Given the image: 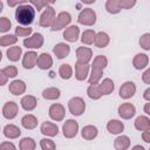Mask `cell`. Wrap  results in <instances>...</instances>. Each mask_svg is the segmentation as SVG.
Segmentation results:
<instances>
[{
  "instance_id": "24",
  "label": "cell",
  "mask_w": 150,
  "mask_h": 150,
  "mask_svg": "<svg viewBox=\"0 0 150 150\" xmlns=\"http://www.w3.org/2000/svg\"><path fill=\"white\" fill-rule=\"evenodd\" d=\"M107 130L111 135H120L124 130V123L120 120H110L107 123Z\"/></svg>"
},
{
  "instance_id": "19",
  "label": "cell",
  "mask_w": 150,
  "mask_h": 150,
  "mask_svg": "<svg viewBox=\"0 0 150 150\" xmlns=\"http://www.w3.org/2000/svg\"><path fill=\"white\" fill-rule=\"evenodd\" d=\"M149 64V56L144 53H137L132 59V66L137 70L145 69Z\"/></svg>"
},
{
  "instance_id": "1",
  "label": "cell",
  "mask_w": 150,
  "mask_h": 150,
  "mask_svg": "<svg viewBox=\"0 0 150 150\" xmlns=\"http://www.w3.org/2000/svg\"><path fill=\"white\" fill-rule=\"evenodd\" d=\"M36 9L32 5H20L15 9V20L21 26H30L35 19Z\"/></svg>"
},
{
  "instance_id": "29",
  "label": "cell",
  "mask_w": 150,
  "mask_h": 150,
  "mask_svg": "<svg viewBox=\"0 0 150 150\" xmlns=\"http://www.w3.org/2000/svg\"><path fill=\"white\" fill-rule=\"evenodd\" d=\"M134 127L138 131H144V130L150 128V118L148 117V115L146 116L145 115L137 116L135 122H134Z\"/></svg>"
},
{
  "instance_id": "10",
  "label": "cell",
  "mask_w": 150,
  "mask_h": 150,
  "mask_svg": "<svg viewBox=\"0 0 150 150\" xmlns=\"http://www.w3.org/2000/svg\"><path fill=\"white\" fill-rule=\"evenodd\" d=\"M117 112H118V115H120L121 118H123V120H130V118H132L136 115V108H135V105L132 103L125 102V103H122V104L118 105Z\"/></svg>"
},
{
  "instance_id": "30",
  "label": "cell",
  "mask_w": 150,
  "mask_h": 150,
  "mask_svg": "<svg viewBox=\"0 0 150 150\" xmlns=\"http://www.w3.org/2000/svg\"><path fill=\"white\" fill-rule=\"evenodd\" d=\"M109 42H110V36L105 32H98V33H96L95 41H94L95 47H97V48H105L109 45Z\"/></svg>"
},
{
  "instance_id": "22",
  "label": "cell",
  "mask_w": 150,
  "mask_h": 150,
  "mask_svg": "<svg viewBox=\"0 0 150 150\" xmlns=\"http://www.w3.org/2000/svg\"><path fill=\"white\" fill-rule=\"evenodd\" d=\"M20 104L25 111H33L38 105V100L33 95H25V96H22Z\"/></svg>"
},
{
  "instance_id": "53",
  "label": "cell",
  "mask_w": 150,
  "mask_h": 150,
  "mask_svg": "<svg viewBox=\"0 0 150 150\" xmlns=\"http://www.w3.org/2000/svg\"><path fill=\"white\" fill-rule=\"evenodd\" d=\"M143 111L145 112V115L150 116V102H148V103L144 104V107H143Z\"/></svg>"
},
{
  "instance_id": "39",
  "label": "cell",
  "mask_w": 150,
  "mask_h": 150,
  "mask_svg": "<svg viewBox=\"0 0 150 150\" xmlns=\"http://www.w3.org/2000/svg\"><path fill=\"white\" fill-rule=\"evenodd\" d=\"M33 33V28L30 26H18L15 28V35L18 38H28Z\"/></svg>"
},
{
  "instance_id": "12",
  "label": "cell",
  "mask_w": 150,
  "mask_h": 150,
  "mask_svg": "<svg viewBox=\"0 0 150 150\" xmlns=\"http://www.w3.org/2000/svg\"><path fill=\"white\" fill-rule=\"evenodd\" d=\"M80 38V28L76 25H69L63 29V39L70 43L76 42Z\"/></svg>"
},
{
  "instance_id": "6",
  "label": "cell",
  "mask_w": 150,
  "mask_h": 150,
  "mask_svg": "<svg viewBox=\"0 0 150 150\" xmlns=\"http://www.w3.org/2000/svg\"><path fill=\"white\" fill-rule=\"evenodd\" d=\"M45 43V38L41 33H34L28 38H25L23 40V46L27 49H39L43 46Z\"/></svg>"
},
{
  "instance_id": "43",
  "label": "cell",
  "mask_w": 150,
  "mask_h": 150,
  "mask_svg": "<svg viewBox=\"0 0 150 150\" xmlns=\"http://www.w3.org/2000/svg\"><path fill=\"white\" fill-rule=\"evenodd\" d=\"M1 73L5 74L8 79H14V77H16V75H18V68H16L15 66L9 64V66L4 67V68L1 69Z\"/></svg>"
},
{
  "instance_id": "8",
  "label": "cell",
  "mask_w": 150,
  "mask_h": 150,
  "mask_svg": "<svg viewBox=\"0 0 150 150\" xmlns=\"http://www.w3.org/2000/svg\"><path fill=\"white\" fill-rule=\"evenodd\" d=\"M49 117L55 122H61L66 116V108L61 103H53L48 109Z\"/></svg>"
},
{
  "instance_id": "51",
  "label": "cell",
  "mask_w": 150,
  "mask_h": 150,
  "mask_svg": "<svg viewBox=\"0 0 150 150\" xmlns=\"http://www.w3.org/2000/svg\"><path fill=\"white\" fill-rule=\"evenodd\" d=\"M143 98H144L145 101L150 102V87L144 90V93H143Z\"/></svg>"
},
{
  "instance_id": "23",
  "label": "cell",
  "mask_w": 150,
  "mask_h": 150,
  "mask_svg": "<svg viewBox=\"0 0 150 150\" xmlns=\"http://www.w3.org/2000/svg\"><path fill=\"white\" fill-rule=\"evenodd\" d=\"M97 135H98V129L93 124L84 125L81 130V136L86 141H93L97 137Z\"/></svg>"
},
{
  "instance_id": "5",
  "label": "cell",
  "mask_w": 150,
  "mask_h": 150,
  "mask_svg": "<svg viewBox=\"0 0 150 150\" xmlns=\"http://www.w3.org/2000/svg\"><path fill=\"white\" fill-rule=\"evenodd\" d=\"M56 18V13L55 9L52 6H47L46 9L41 13L40 15V20H39V25L43 28H49L52 27V25L54 23V20Z\"/></svg>"
},
{
  "instance_id": "17",
  "label": "cell",
  "mask_w": 150,
  "mask_h": 150,
  "mask_svg": "<svg viewBox=\"0 0 150 150\" xmlns=\"http://www.w3.org/2000/svg\"><path fill=\"white\" fill-rule=\"evenodd\" d=\"M26 89H27L26 82L22 80H13L8 86V91L14 96H20L25 94Z\"/></svg>"
},
{
  "instance_id": "4",
  "label": "cell",
  "mask_w": 150,
  "mask_h": 150,
  "mask_svg": "<svg viewBox=\"0 0 150 150\" xmlns=\"http://www.w3.org/2000/svg\"><path fill=\"white\" fill-rule=\"evenodd\" d=\"M71 22V15L69 12H60L55 20H54V23L52 25L50 29L53 32H57V30H61V29H64L66 27H68Z\"/></svg>"
},
{
  "instance_id": "9",
  "label": "cell",
  "mask_w": 150,
  "mask_h": 150,
  "mask_svg": "<svg viewBox=\"0 0 150 150\" xmlns=\"http://www.w3.org/2000/svg\"><path fill=\"white\" fill-rule=\"evenodd\" d=\"M136 94V84L132 81H125L122 83L118 90V95L123 100H129Z\"/></svg>"
},
{
  "instance_id": "3",
  "label": "cell",
  "mask_w": 150,
  "mask_h": 150,
  "mask_svg": "<svg viewBox=\"0 0 150 150\" xmlns=\"http://www.w3.org/2000/svg\"><path fill=\"white\" fill-rule=\"evenodd\" d=\"M96 19H97L96 12L91 8H84L77 15V22L80 25L88 26V27L94 26L96 23Z\"/></svg>"
},
{
  "instance_id": "21",
  "label": "cell",
  "mask_w": 150,
  "mask_h": 150,
  "mask_svg": "<svg viewBox=\"0 0 150 150\" xmlns=\"http://www.w3.org/2000/svg\"><path fill=\"white\" fill-rule=\"evenodd\" d=\"M38 68H40L41 70H48L52 68L53 66V57L50 56V54L48 53H41L38 56V62H36Z\"/></svg>"
},
{
  "instance_id": "56",
  "label": "cell",
  "mask_w": 150,
  "mask_h": 150,
  "mask_svg": "<svg viewBox=\"0 0 150 150\" xmlns=\"http://www.w3.org/2000/svg\"><path fill=\"white\" fill-rule=\"evenodd\" d=\"M132 149H141V150H144V146L138 144V145H134V146H132Z\"/></svg>"
},
{
  "instance_id": "32",
  "label": "cell",
  "mask_w": 150,
  "mask_h": 150,
  "mask_svg": "<svg viewBox=\"0 0 150 150\" xmlns=\"http://www.w3.org/2000/svg\"><path fill=\"white\" fill-rule=\"evenodd\" d=\"M105 11L109 14H118L122 11L121 0H107L105 1Z\"/></svg>"
},
{
  "instance_id": "14",
  "label": "cell",
  "mask_w": 150,
  "mask_h": 150,
  "mask_svg": "<svg viewBox=\"0 0 150 150\" xmlns=\"http://www.w3.org/2000/svg\"><path fill=\"white\" fill-rule=\"evenodd\" d=\"M93 59V50L89 47H79L76 49V62L89 63Z\"/></svg>"
},
{
  "instance_id": "31",
  "label": "cell",
  "mask_w": 150,
  "mask_h": 150,
  "mask_svg": "<svg viewBox=\"0 0 150 150\" xmlns=\"http://www.w3.org/2000/svg\"><path fill=\"white\" fill-rule=\"evenodd\" d=\"M6 54H7V59H8L11 62H16V61L20 60V57H21V55H22V49H21V47H19V46H11V47L7 49Z\"/></svg>"
},
{
  "instance_id": "26",
  "label": "cell",
  "mask_w": 150,
  "mask_h": 150,
  "mask_svg": "<svg viewBox=\"0 0 150 150\" xmlns=\"http://www.w3.org/2000/svg\"><path fill=\"white\" fill-rule=\"evenodd\" d=\"M131 145L130 138L127 135H118L114 141V148L116 150H127Z\"/></svg>"
},
{
  "instance_id": "46",
  "label": "cell",
  "mask_w": 150,
  "mask_h": 150,
  "mask_svg": "<svg viewBox=\"0 0 150 150\" xmlns=\"http://www.w3.org/2000/svg\"><path fill=\"white\" fill-rule=\"evenodd\" d=\"M137 0H121V6L122 9H131L132 7L136 6Z\"/></svg>"
},
{
  "instance_id": "28",
  "label": "cell",
  "mask_w": 150,
  "mask_h": 150,
  "mask_svg": "<svg viewBox=\"0 0 150 150\" xmlns=\"http://www.w3.org/2000/svg\"><path fill=\"white\" fill-rule=\"evenodd\" d=\"M61 96V91L56 87H48L42 90V97L47 101H55L59 100Z\"/></svg>"
},
{
  "instance_id": "55",
  "label": "cell",
  "mask_w": 150,
  "mask_h": 150,
  "mask_svg": "<svg viewBox=\"0 0 150 150\" xmlns=\"http://www.w3.org/2000/svg\"><path fill=\"white\" fill-rule=\"evenodd\" d=\"M96 0H81L82 4H86V5H91V4H95Z\"/></svg>"
},
{
  "instance_id": "20",
  "label": "cell",
  "mask_w": 150,
  "mask_h": 150,
  "mask_svg": "<svg viewBox=\"0 0 150 150\" xmlns=\"http://www.w3.org/2000/svg\"><path fill=\"white\" fill-rule=\"evenodd\" d=\"M53 53H54V55L57 59L62 60V59H64V57H67L69 55V53H70V46L68 43H66V42H59V43H56L54 46Z\"/></svg>"
},
{
  "instance_id": "2",
  "label": "cell",
  "mask_w": 150,
  "mask_h": 150,
  "mask_svg": "<svg viewBox=\"0 0 150 150\" xmlns=\"http://www.w3.org/2000/svg\"><path fill=\"white\" fill-rule=\"evenodd\" d=\"M68 110L73 116H81L86 111V102L80 96H74L68 101Z\"/></svg>"
},
{
  "instance_id": "45",
  "label": "cell",
  "mask_w": 150,
  "mask_h": 150,
  "mask_svg": "<svg viewBox=\"0 0 150 150\" xmlns=\"http://www.w3.org/2000/svg\"><path fill=\"white\" fill-rule=\"evenodd\" d=\"M28 1H29V4H30L38 12H40V11H42L45 7H47L46 4H45V0H28Z\"/></svg>"
},
{
  "instance_id": "27",
  "label": "cell",
  "mask_w": 150,
  "mask_h": 150,
  "mask_svg": "<svg viewBox=\"0 0 150 150\" xmlns=\"http://www.w3.org/2000/svg\"><path fill=\"white\" fill-rule=\"evenodd\" d=\"M98 87H100L102 95H110L115 89V83L111 79L105 77V79L101 80V82L98 83Z\"/></svg>"
},
{
  "instance_id": "34",
  "label": "cell",
  "mask_w": 150,
  "mask_h": 150,
  "mask_svg": "<svg viewBox=\"0 0 150 150\" xmlns=\"http://www.w3.org/2000/svg\"><path fill=\"white\" fill-rule=\"evenodd\" d=\"M87 95L91 100H100L103 95H102V93L100 90L98 83H91V84H89L88 88H87Z\"/></svg>"
},
{
  "instance_id": "11",
  "label": "cell",
  "mask_w": 150,
  "mask_h": 150,
  "mask_svg": "<svg viewBox=\"0 0 150 150\" xmlns=\"http://www.w3.org/2000/svg\"><path fill=\"white\" fill-rule=\"evenodd\" d=\"M19 112V105L14 101H8L2 107V116L6 120H13L18 116Z\"/></svg>"
},
{
  "instance_id": "37",
  "label": "cell",
  "mask_w": 150,
  "mask_h": 150,
  "mask_svg": "<svg viewBox=\"0 0 150 150\" xmlns=\"http://www.w3.org/2000/svg\"><path fill=\"white\" fill-rule=\"evenodd\" d=\"M36 148V142L32 137H23L20 139L19 149L21 150H34Z\"/></svg>"
},
{
  "instance_id": "36",
  "label": "cell",
  "mask_w": 150,
  "mask_h": 150,
  "mask_svg": "<svg viewBox=\"0 0 150 150\" xmlns=\"http://www.w3.org/2000/svg\"><path fill=\"white\" fill-rule=\"evenodd\" d=\"M95 36H96L95 30H93V29H86V30L81 34V39H80V40H81V42H82L83 45L90 46V45L94 43Z\"/></svg>"
},
{
  "instance_id": "7",
  "label": "cell",
  "mask_w": 150,
  "mask_h": 150,
  "mask_svg": "<svg viewBox=\"0 0 150 150\" xmlns=\"http://www.w3.org/2000/svg\"><path fill=\"white\" fill-rule=\"evenodd\" d=\"M77 134H79V122L73 118L67 120L62 125V135L66 138L70 139L76 137Z\"/></svg>"
},
{
  "instance_id": "50",
  "label": "cell",
  "mask_w": 150,
  "mask_h": 150,
  "mask_svg": "<svg viewBox=\"0 0 150 150\" xmlns=\"http://www.w3.org/2000/svg\"><path fill=\"white\" fill-rule=\"evenodd\" d=\"M142 139L145 142V143H149L150 144V128L142 131Z\"/></svg>"
},
{
  "instance_id": "38",
  "label": "cell",
  "mask_w": 150,
  "mask_h": 150,
  "mask_svg": "<svg viewBox=\"0 0 150 150\" xmlns=\"http://www.w3.org/2000/svg\"><path fill=\"white\" fill-rule=\"evenodd\" d=\"M18 41V36L14 34H5L0 38V46L1 47H11L14 46Z\"/></svg>"
},
{
  "instance_id": "57",
  "label": "cell",
  "mask_w": 150,
  "mask_h": 150,
  "mask_svg": "<svg viewBox=\"0 0 150 150\" xmlns=\"http://www.w3.org/2000/svg\"><path fill=\"white\" fill-rule=\"evenodd\" d=\"M149 149H150V148H149Z\"/></svg>"
},
{
  "instance_id": "49",
  "label": "cell",
  "mask_w": 150,
  "mask_h": 150,
  "mask_svg": "<svg viewBox=\"0 0 150 150\" xmlns=\"http://www.w3.org/2000/svg\"><path fill=\"white\" fill-rule=\"evenodd\" d=\"M142 81L145 84H150V68H146L142 74Z\"/></svg>"
},
{
  "instance_id": "47",
  "label": "cell",
  "mask_w": 150,
  "mask_h": 150,
  "mask_svg": "<svg viewBox=\"0 0 150 150\" xmlns=\"http://www.w3.org/2000/svg\"><path fill=\"white\" fill-rule=\"evenodd\" d=\"M0 149L1 150H15L16 149V146L12 143V142H8V141H5V142H2L1 144H0Z\"/></svg>"
},
{
  "instance_id": "41",
  "label": "cell",
  "mask_w": 150,
  "mask_h": 150,
  "mask_svg": "<svg viewBox=\"0 0 150 150\" xmlns=\"http://www.w3.org/2000/svg\"><path fill=\"white\" fill-rule=\"evenodd\" d=\"M40 148L42 150H54L56 148V144L54 143L53 139H50V137H45L40 141Z\"/></svg>"
},
{
  "instance_id": "18",
  "label": "cell",
  "mask_w": 150,
  "mask_h": 150,
  "mask_svg": "<svg viewBox=\"0 0 150 150\" xmlns=\"http://www.w3.org/2000/svg\"><path fill=\"white\" fill-rule=\"evenodd\" d=\"M2 134L8 139H15V138H19L21 136V129L18 125H15V124L8 123V124H6L4 127Z\"/></svg>"
},
{
  "instance_id": "48",
  "label": "cell",
  "mask_w": 150,
  "mask_h": 150,
  "mask_svg": "<svg viewBox=\"0 0 150 150\" xmlns=\"http://www.w3.org/2000/svg\"><path fill=\"white\" fill-rule=\"evenodd\" d=\"M27 0H7V5L9 7H18L20 5H23L26 4Z\"/></svg>"
},
{
  "instance_id": "33",
  "label": "cell",
  "mask_w": 150,
  "mask_h": 150,
  "mask_svg": "<svg viewBox=\"0 0 150 150\" xmlns=\"http://www.w3.org/2000/svg\"><path fill=\"white\" fill-rule=\"evenodd\" d=\"M108 66V59L104 55H97L94 57L93 62H91V68L94 69H100V70H104Z\"/></svg>"
},
{
  "instance_id": "16",
  "label": "cell",
  "mask_w": 150,
  "mask_h": 150,
  "mask_svg": "<svg viewBox=\"0 0 150 150\" xmlns=\"http://www.w3.org/2000/svg\"><path fill=\"white\" fill-rule=\"evenodd\" d=\"M38 54L34 50H28L22 56V67L25 69H33L38 62Z\"/></svg>"
},
{
  "instance_id": "35",
  "label": "cell",
  "mask_w": 150,
  "mask_h": 150,
  "mask_svg": "<svg viewBox=\"0 0 150 150\" xmlns=\"http://www.w3.org/2000/svg\"><path fill=\"white\" fill-rule=\"evenodd\" d=\"M74 74V70H73V67L68 63H63L59 67V76L62 79V80H69L71 79Z\"/></svg>"
},
{
  "instance_id": "15",
  "label": "cell",
  "mask_w": 150,
  "mask_h": 150,
  "mask_svg": "<svg viewBox=\"0 0 150 150\" xmlns=\"http://www.w3.org/2000/svg\"><path fill=\"white\" fill-rule=\"evenodd\" d=\"M40 131H41L42 135H45L47 137H55V136L59 135V127L53 122L46 121V122L41 123Z\"/></svg>"
},
{
  "instance_id": "42",
  "label": "cell",
  "mask_w": 150,
  "mask_h": 150,
  "mask_svg": "<svg viewBox=\"0 0 150 150\" xmlns=\"http://www.w3.org/2000/svg\"><path fill=\"white\" fill-rule=\"evenodd\" d=\"M139 47L144 50H150V33H144L138 40Z\"/></svg>"
},
{
  "instance_id": "54",
  "label": "cell",
  "mask_w": 150,
  "mask_h": 150,
  "mask_svg": "<svg viewBox=\"0 0 150 150\" xmlns=\"http://www.w3.org/2000/svg\"><path fill=\"white\" fill-rule=\"evenodd\" d=\"M55 2H56V0H45L46 6H52V5H54Z\"/></svg>"
},
{
  "instance_id": "44",
  "label": "cell",
  "mask_w": 150,
  "mask_h": 150,
  "mask_svg": "<svg viewBox=\"0 0 150 150\" xmlns=\"http://www.w3.org/2000/svg\"><path fill=\"white\" fill-rule=\"evenodd\" d=\"M12 27V22L8 18L1 16L0 18V32L1 33H7Z\"/></svg>"
},
{
  "instance_id": "40",
  "label": "cell",
  "mask_w": 150,
  "mask_h": 150,
  "mask_svg": "<svg viewBox=\"0 0 150 150\" xmlns=\"http://www.w3.org/2000/svg\"><path fill=\"white\" fill-rule=\"evenodd\" d=\"M102 76H103V70L91 68V71H90L89 76H88L89 84H91V83H100L101 80H102Z\"/></svg>"
},
{
  "instance_id": "52",
  "label": "cell",
  "mask_w": 150,
  "mask_h": 150,
  "mask_svg": "<svg viewBox=\"0 0 150 150\" xmlns=\"http://www.w3.org/2000/svg\"><path fill=\"white\" fill-rule=\"evenodd\" d=\"M0 79H1V81H0V84H1V86H5V84L7 83V81H8V77H7L5 74H2L1 71H0Z\"/></svg>"
},
{
  "instance_id": "25",
  "label": "cell",
  "mask_w": 150,
  "mask_h": 150,
  "mask_svg": "<svg viewBox=\"0 0 150 150\" xmlns=\"http://www.w3.org/2000/svg\"><path fill=\"white\" fill-rule=\"evenodd\" d=\"M38 123H39V121L36 118V116H34L33 114H27V115L22 116V118H21V125L27 130L35 129L38 127Z\"/></svg>"
},
{
  "instance_id": "13",
  "label": "cell",
  "mask_w": 150,
  "mask_h": 150,
  "mask_svg": "<svg viewBox=\"0 0 150 150\" xmlns=\"http://www.w3.org/2000/svg\"><path fill=\"white\" fill-rule=\"evenodd\" d=\"M90 74V66L89 63H75V79L77 81H84L88 80V76Z\"/></svg>"
}]
</instances>
